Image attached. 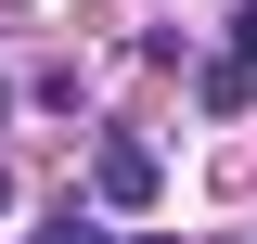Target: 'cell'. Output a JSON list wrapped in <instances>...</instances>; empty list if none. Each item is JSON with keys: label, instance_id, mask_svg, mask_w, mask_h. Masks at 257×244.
<instances>
[{"label": "cell", "instance_id": "4", "mask_svg": "<svg viewBox=\"0 0 257 244\" xmlns=\"http://www.w3.org/2000/svg\"><path fill=\"white\" fill-rule=\"evenodd\" d=\"M231 64H257V0H244V13H231Z\"/></svg>", "mask_w": 257, "mask_h": 244}, {"label": "cell", "instance_id": "6", "mask_svg": "<svg viewBox=\"0 0 257 244\" xmlns=\"http://www.w3.org/2000/svg\"><path fill=\"white\" fill-rule=\"evenodd\" d=\"M155 244H167V231H155Z\"/></svg>", "mask_w": 257, "mask_h": 244}, {"label": "cell", "instance_id": "5", "mask_svg": "<svg viewBox=\"0 0 257 244\" xmlns=\"http://www.w3.org/2000/svg\"><path fill=\"white\" fill-rule=\"evenodd\" d=\"M0 103H13V90H0Z\"/></svg>", "mask_w": 257, "mask_h": 244}, {"label": "cell", "instance_id": "1", "mask_svg": "<svg viewBox=\"0 0 257 244\" xmlns=\"http://www.w3.org/2000/svg\"><path fill=\"white\" fill-rule=\"evenodd\" d=\"M167 193V167H155V142H103L90 154V206H116V218H142Z\"/></svg>", "mask_w": 257, "mask_h": 244}, {"label": "cell", "instance_id": "2", "mask_svg": "<svg viewBox=\"0 0 257 244\" xmlns=\"http://www.w3.org/2000/svg\"><path fill=\"white\" fill-rule=\"evenodd\" d=\"M257 103V64H206V116H244Z\"/></svg>", "mask_w": 257, "mask_h": 244}, {"label": "cell", "instance_id": "3", "mask_svg": "<svg viewBox=\"0 0 257 244\" xmlns=\"http://www.w3.org/2000/svg\"><path fill=\"white\" fill-rule=\"evenodd\" d=\"M39 244H103V218H77V206H64V218H52Z\"/></svg>", "mask_w": 257, "mask_h": 244}]
</instances>
